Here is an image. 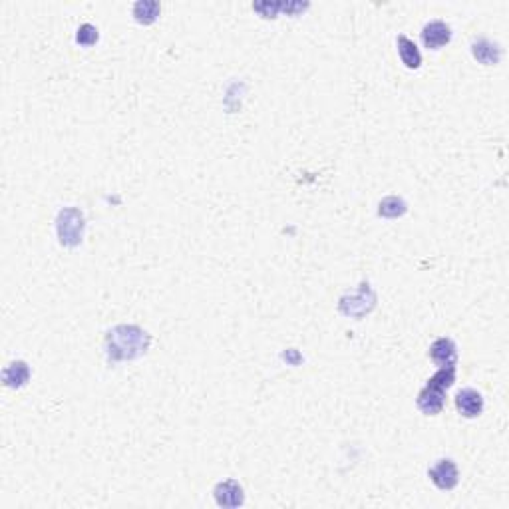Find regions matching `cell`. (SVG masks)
Wrapping results in <instances>:
<instances>
[{"label": "cell", "mask_w": 509, "mask_h": 509, "mask_svg": "<svg viewBox=\"0 0 509 509\" xmlns=\"http://www.w3.org/2000/svg\"><path fill=\"white\" fill-rule=\"evenodd\" d=\"M255 11L259 12L263 18H275L281 12V2H259L253 6Z\"/></svg>", "instance_id": "2e32d148"}, {"label": "cell", "mask_w": 509, "mask_h": 509, "mask_svg": "<svg viewBox=\"0 0 509 509\" xmlns=\"http://www.w3.org/2000/svg\"><path fill=\"white\" fill-rule=\"evenodd\" d=\"M76 42L82 46H92L94 42H98V30L92 24H82L78 30Z\"/></svg>", "instance_id": "9a60e30c"}, {"label": "cell", "mask_w": 509, "mask_h": 509, "mask_svg": "<svg viewBox=\"0 0 509 509\" xmlns=\"http://www.w3.org/2000/svg\"><path fill=\"white\" fill-rule=\"evenodd\" d=\"M418 408L424 412V414H428V416H436V414H440L443 410V404H446V392L440 390V388H434V386H428L422 390L420 394H418Z\"/></svg>", "instance_id": "52a82bcc"}, {"label": "cell", "mask_w": 509, "mask_h": 509, "mask_svg": "<svg viewBox=\"0 0 509 509\" xmlns=\"http://www.w3.org/2000/svg\"><path fill=\"white\" fill-rule=\"evenodd\" d=\"M472 54L476 58L479 64H486V66H491V64H498L499 58H501V48H499L496 42L487 40V38H479L472 44Z\"/></svg>", "instance_id": "ba28073f"}, {"label": "cell", "mask_w": 509, "mask_h": 509, "mask_svg": "<svg viewBox=\"0 0 509 509\" xmlns=\"http://www.w3.org/2000/svg\"><path fill=\"white\" fill-rule=\"evenodd\" d=\"M28 378H30V368H28V364L23 362V360L11 362V364L2 370V380H4V384L8 388L24 386V384L28 382Z\"/></svg>", "instance_id": "30bf717a"}, {"label": "cell", "mask_w": 509, "mask_h": 509, "mask_svg": "<svg viewBox=\"0 0 509 509\" xmlns=\"http://www.w3.org/2000/svg\"><path fill=\"white\" fill-rule=\"evenodd\" d=\"M428 476L432 479V484L442 491H450L458 486L460 482V474L458 467L452 460H438V464L430 467Z\"/></svg>", "instance_id": "3957f363"}, {"label": "cell", "mask_w": 509, "mask_h": 509, "mask_svg": "<svg viewBox=\"0 0 509 509\" xmlns=\"http://www.w3.org/2000/svg\"><path fill=\"white\" fill-rule=\"evenodd\" d=\"M398 54L400 60L404 62V66L410 70H418L422 64V54L418 46L414 44L406 36H398Z\"/></svg>", "instance_id": "8fae6325"}, {"label": "cell", "mask_w": 509, "mask_h": 509, "mask_svg": "<svg viewBox=\"0 0 509 509\" xmlns=\"http://www.w3.org/2000/svg\"><path fill=\"white\" fill-rule=\"evenodd\" d=\"M454 382H455V364H448V366H440V370L428 380V386L440 388V390L446 392L448 388L454 386Z\"/></svg>", "instance_id": "4fadbf2b"}, {"label": "cell", "mask_w": 509, "mask_h": 509, "mask_svg": "<svg viewBox=\"0 0 509 509\" xmlns=\"http://www.w3.org/2000/svg\"><path fill=\"white\" fill-rule=\"evenodd\" d=\"M455 408L464 418H477L484 412V398L474 388H464L455 396Z\"/></svg>", "instance_id": "5b68a950"}, {"label": "cell", "mask_w": 509, "mask_h": 509, "mask_svg": "<svg viewBox=\"0 0 509 509\" xmlns=\"http://www.w3.org/2000/svg\"><path fill=\"white\" fill-rule=\"evenodd\" d=\"M452 40V28L442 20H432L422 28V42L428 50H440Z\"/></svg>", "instance_id": "277c9868"}, {"label": "cell", "mask_w": 509, "mask_h": 509, "mask_svg": "<svg viewBox=\"0 0 509 509\" xmlns=\"http://www.w3.org/2000/svg\"><path fill=\"white\" fill-rule=\"evenodd\" d=\"M430 358H432L436 364L448 366L455 364V358H458V348L452 338H438L430 348Z\"/></svg>", "instance_id": "9c48e42d"}, {"label": "cell", "mask_w": 509, "mask_h": 509, "mask_svg": "<svg viewBox=\"0 0 509 509\" xmlns=\"http://www.w3.org/2000/svg\"><path fill=\"white\" fill-rule=\"evenodd\" d=\"M149 336L140 326H116L106 336V348L110 360H130L147 350Z\"/></svg>", "instance_id": "6da1fadb"}, {"label": "cell", "mask_w": 509, "mask_h": 509, "mask_svg": "<svg viewBox=\"0 0 509 509\" xmlns=\"http://www.w3.org/2000/svg\"><path fill=\"white\" fill-rule=\"evenodd\" d=\"M215 501H217V505H221V508H237V505H243V487L239 486L235 479H225V482L217 484V487H215Z\"/></svg>", "instance_id": "8992f818"}, {"label": "cell", "mask_w": 509, "mask_h": 509, "mask_svg": "<svg viewBox=\"0 0 509 509\" xmlns=\"http://www.w3.org/2000/svg\"><path fill=\"white\" fill-rule=\"evenodd\" d=\"M84 235V215L74 207L64 209L58 217V237L60 243L74 247L82 241Z\"/></svg>", "instance_id": "7a4b0ae2"}, {"label": "cell", "mask_w": 509, "mask_h": 509, "mask_svg": "<svg viewBox=\"0 0 509 509\" xmlns=\"http://www.w3.org/2000/svg\"><path fill=\"white\" fill-rule=\"evenodd\" d=\"M161 6L155 0H142L133 4V18L140 24H152L157 20Z\"/></svg>", "instance_id": "7c38bea8"}, {"label": "cell", "mask_w": 509, "mask_h": 509, "mask_svg": "<svg viewBox=\"0 0 509 509\" xmlns=\"http://www.w3.org/2000/svg\"><path fill=\"white\" fill-rule=\"evenodd\" d=\"M378 213L382 217H400L406 213V203L400 200V197H386V200L380 203V209Z\"/></svg>", "instance_id": "5bb4252c"}]
</instances>
